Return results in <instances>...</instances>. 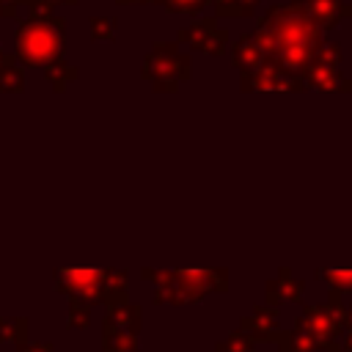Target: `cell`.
Instances as JSON below:
<instances>
[{"mask_svg": "<svg viewBox=\"0 0 352 352\" xmlns=\"http://www.w3.org/2000/svg\"><path fill=\"white\" fill-rule=\"evenodd\" d=\"M250 38L267 55H272L283 69L300 77L302 66L314 58L324 33L302 11L286 3V6H270L264 16L256 22V30L250 33Z\"/></svg>", "mask_w": 352, "mask_h": 352, "instance_id": "6da1fadb", "label": "cell"}, {"mask_svg": "<svg viewBox=\"0 0 352 352\" xmlns=\"http://www.w3.org/2000/svg\"><path fill=\"white\" fill-rule=\"evenodd\" d=\"M143 278L157 286L154 300L165 305H192L206 294H228V270H143Z\"/></svg>", "mask_w": 352, "mask_h": 352, "instance_id": "7a4b0ae2", "label": "cell"}, {"mask_svg": "<svg viewBox=\"0 0 352 352\" xmlns=\"http://www.w3.org/2000/svg\"><path fill=\"white\" fill-rule=\"evenodd\" d=\"M143 77L154 85L160 94H176L182 82L192 77L190 55L179 50L176 41H157L143 63Z\"/></svg>", "mask_w": 352, "mask_h": 352, "instance_id": "3957f363", "label": "cell"}, {"mask_svg": "<svg viewBox=\"0 0 352 352\" xmlns=\"http://www.w3.org/2000/svg\"><path fill=\"white\" fill-rule=\"evenodd\" d=\"M338 63H341V44L322 38L314 58L300 72V80H302L305 91L314 88V91H322V94H352V80L341 74Z\"/></svg>", "mask_w": 352, "mask_h": 352, "instance_id": "277c9868", "label": "cell"}, {"mask_svg": "<svg viewBox=\"0 0 352 352\" xmlns=\"http://www.w3.org/2000/svg\"><path fill=\"white\" fill-rule=\"evenodd\" d=\"M58 280L77 297L124 302L126 275L116 270H58Z\"/></svg>", "mask_w": 352, "mask_h": 352, "instance_id": "5b68a950", "label": "cell"}, {"mask_svg": "<svg viewBox=\"0 0 352 352\" xmlns=\"http://www.w3.org/2000/svg\"><path fill=\"white\" fill-rule=\"evenodd\" d=\"M294 327L305 330L314 338L319 352H341L344 349V344H341L344 327L327 302L324 305H302V314L297 316Z\"/></svg>", "mask_w": 352, "mask_h": 352, "instance_id": "8992f818", "label": "cell"}, {"mask_svg": "<svg viewBox=\"0 0 352 352\" xmlns=\"http://www.w3.org/2000/svg\"><path fill=\"white\" fill-rule=\"evenodd\" d=\"M239 91H245V94H256V91H289V94H300V91H305V85H302V80L297 74H292L272 55H267L253 72L239 74Z\"/></svg>", "mask_w": 352, "mask_h": 352, "instance_id": "52a82bcc", "label": "cell"}, {"mask_svg": "<svg viewBox=\"0 0 352 352\" xmlns=\"http://www.w3.org/2000/svg\"><path fill=\"white\" fill-rule=\"evenodd\" d=\"M280 319V311L278 305H267V302H256L253 311L248 316L239 319V327L258 344H275L278 352H289V344H292V330H283L278 324Z\"/></svg>", "mask_w": 352, "mask_h": 352, "instance_id": "ba28073f", "label": "cell"}, {"mask_svg": "<svg viewBox=\"0 0 352 352\" xmlns=\"http://www.w3.org/2000/svg\"><path fill=\"white\" fill-rule=\"evenodd\" d=\"M138 330H140V308L126 302H113L104 324L107 352H138Z\"/></svg>", "mask_w": 352, "mask_h": 352, "instance_id": "9c48e42d", "label": "cell"}, {"mask_svg": "<svg viewBox=\"0 0 352 352\" xmlns=\"http://www.w3.org/2000/svg\"><path fill=\"white\" fill-rule=\"evenodd\" d=\"M179 44H187L190 50L195 52H204V55H212V58H220L228 47V30L217 25V16H198L192 19L187 28L179 30L176 36Z\"/></svg>", "mask_w": 352, "mask_h": 352, "instance_id": "30bf717a", "label": "cell"}, {"mask_svg": "<svg viewBox=\"0 0 352 352\" xmlns=\"http://www.w3.org/2000/svg\"><path fill=\"white\" fill-rule=\"evenodd\" d=\"M297 11H302L322 33L338 28L344 19L352 16V3L344 0H289Z\"/></svg>", "mask_w": 352, "mask_h": 352, "instance_id": "8fae6325", "label": "cell"}, {"mask_svg": "<svg viewBox=\"0 0 352 352\" xmlns=\"http://www.w3.org/2000/svg\"><path fill=\"white\" fill-rule=\"evenodd\" d=\"M302 294H305V280L294 278L289 267H280L278 275L264 283V302L267 305H280L283 300L302 302Z\"/></svg>", "mask_w": 352, "mask_h": 352, "instance_id": "7c38bea8", "label": "cell"}, {"mask_svg": "<svg viewBox=\"0 0 352 352\" xmlns=\"http://www.w3.org/2000/svg\"><path fill=\"white\" fill-rule=\"evenodd\" d=\"M264 58H267V52H264L250 36H242V38L231 41V66H234L239 74L253 72Z\"/></svg>", "mask_w": 352, "mask_h": 352, "instance_id": "4fadbf2b", "label": "cell"}, {"mask_svg": "<svg viewBox=\"0 0 352 352\" xmlns=\"http://www.w3.org/2000/svg\"><path fill=\"white\" fill-rule=\"evenodd\" d=\"M209 3L217 19H239V16H250L261 0H209Z\"/></svg>", "mask_w": 352, "mask_h": 352, "instance_id": "5bb4252c", "label": "cell"}, {"mask_svg": "<svg viewBox=\"0 0 352 352\" xmlns=\"http://www.w3.org/2000/svg\"><path fill=\"white\" fill-rule=\"evenodd\" d=\"M314 275L319 280H324L330 292H338V294H349L352 292V270H327V267H319Z\"/></svg>", "mask_w": 352, "mask_h": 352, "instance_id": "9a60e30c", "label": "cell"}, {"mask_svg": "<svg viewBox=\"0 0 352 352\" xmlns=\"http://www.w3.org/2000/svg\"><path fill=\"white\" fill-rule=\"evenodd\" d=\"M214 352H256V341L242 327H236L234 333L226 336V341H217Z\"/></svg>", "mask_w": 352, "mask_h": 352, "instance_id": "2e32d148", "label": "cell"}, {"mask_svg": "<svg viewBox=\"0 0 352 352\" xmlns=\"http://www.w3.org/2000/svg\"><path fill=\"white\" fill-rule=\"evenodd\" d=\"M160 3L170 14H198L209 6V0H160Z\"/></svg>", "mask_w": 352, "mask_h": 352, "instance_id": "e0dca14e", "label": "cell"}, {"mask_svg": "<svg viewBox=\"0 0 352 352\" xmlns=\"http://www.w3.org/2000/svg\"><path fill=\"white\" fill-rule=\"evenodd\" d=\"M289 352H319L314 338L305 333V330H292V344H289Z\"/></svg>", "mask_w": 352, "mask_h": 352, "instance_id": "ac0fdd59", "label": "cell"}, {"mask_svg": "<svg viewBox=\"0 0 352 352\" xmlns=\"http://www.w3.org/2000/svg\"><path fill=\"white\" fill-rule=\"evenodd\" d=\"M94 28H96V38H113V28H116V22L94 19Z\"/></svg>", "mask_w": 352, "mask_h": 352, "instance_id": "d6986e66", "label": "cell"}, {"mask_svg": "<svg viewBox=\"0 0 352 352\" xmlns=\"http://www.w3.org/2000/svg\"><path fill=\"white\" fill-rule=\"evenodd\" d=\"M341 344L346 352H352V311H346V319H344V336H341Z\"/></svg>", "mask_w": 352, "mask_h": 352, "instance_id": "ffe728a7", "label": "cell"}, {"mask_svg": "<svg viewBox=\"0 0 352 352\" xmlns=\"http://www.w3.org/2000/svg\"><path fill=\"white\" fill-rule=\"evenodd\" d=\"M118 3H160V0H118Z\"/></svg>", "mask_w": 352, "mask_h": 352, "instance_id": "44dd1931", "label": "cell"}, {"mask_svg": "<svg viewBox=\"0 0 352 352\" xmlns=\"http://www.w3.org/2000/svg\"><path fill=\"white\" fill-rule=\"evenodd\" d=\"M349 294H352V292H349ZM346 311H352V302H349V305H346Z\"/></svg>", "mask_w": 352, "mask_h": 352, "instance_id": "7402d4cb", "label": "cell"}, {"mask_svg": "<svg viewBox=\"0 0 352 352\" xmlns=\"http://www.w3.org/2000/svg\"><path fill=\"white\" fill-rule=\"evenodd\" d=\"M341 352H346V349H341Z\"/></svg>", "mask_w": 352, "mask_h": 352, "instance_id": "603a6c76", "label": "cell"}]
</instances>
